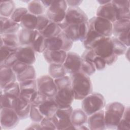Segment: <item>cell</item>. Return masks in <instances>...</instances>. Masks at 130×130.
Wrapping results in <instances>:
<instances>
[{
  "mask_svg": "<svg viewBox=\"0 0 130 130\" xmlns=\"http://www.w3.org/2000/svg\"><path fill=\"white\" fill-rule=\"evenodd\" d=\"M71 79L75 100H82L92 93V84L88 76L80 71L72 74Z\"/></svg>",
  "mask_w": 130,
  "mask_h": 130,
  "instance_id": "1",
  "label": "cell"
},
{
  "mask_svg": "<svg viewBox=\"0 0 130 130\" xmlns=\"http://www.w3.org/2000/svg\"><path fill=\"white\" fill-rule=\"evenodd\" d=\"M124 109V106L119 102H114L109 103L104 111L106 127L108 128L116 127L122 118Z\"/></svg>",
  "mask_w": 130,
  "mask_h": 130,
  "instance_id": "2",
  "label": "cell"
},
{
  "mask_svg": "<svg viewBox=\"0 0 130 130\" xmlns=\"http://www.w3.org/2000/svg\"><path fill=\"white\" fill-rule=\"evenodd\" d=\"M106 105V101L103 95L100 93H91L82 102V109L89 116L101 110H102Z\"/></svg>",
  "mask_w": 130,
  "mask_h": 130,
  "instance_id": "3",
  "label": "cell"
},
{
  "mask_svg": "<svg viewBox=\"0 0 130 130\" xmlns=\"http://www.w3.org/2000/svg\"><path fill=\"white\" fill-rule=\"evenodd\" d=\"M93 50L95 54L102 58L107 65L112 64L117 59L118 56L113 52L111 37H105Z\"/></svg>",
  "mask_w": 130,
  "mask_h": 130,
  "instance_id": "4",
  "label": "cell"
},
{
  "mask_svg": "<svg viewBox=\"0 0 130 130\" xmlns=\"http://www.w3.org/2000/svg\"><path fill=\"white\" fill-rule=\"evenodd\" d=\"M73 45V42L63 31L56 37L45 39L46 49L51 51L63 50L68 52Z\"/></svg>",
  "mask_w": 130,
  "mask_h": 130,
  "instance_id": "5",
  "label": "cell"
},
{
  "mask_svg": "<svg viewBox=\"0 0 130 130\" xmlns=\"http://www.w3.org/2000/svg\"><path fill=\"white\" fill-rule=\"evenodd\" d=\"M67 9L66 1H51L46 15L51 21L58 24L65 19Z\"/></svg>",
  "mask_w": 130,
  "mask_h": 130,
  "instance_id": "6",
  "label": "cell"
},
{
  "mask_svg": "<svg viewBox=\"0 0 130 130\" xmlns=\"http://www.w3.org/2000/svg\"><path fill=\"white\" fill-rule=\"evenodd\" d=\"M73 108L70 106L66 108H58L52 117L56 125V129H75L71 122V116Z\"/></svg>",
  "mask_w": 130,
  "mask_h": 130,
  "instance_id": "7",
  "label": "cell"
},
{
  "mask_svg": "<svg viewBox=\"0 0 130 130\" xmlns=\"http://www.w3.org/2000/svg\"><path fill=\"white\" fill-rule=\"evenodd\" d=\"M89 29L95 31L105 37H111L113 34V23L104 18L95 16L88 21Z\"/></svg>",
  "mask_w": 130,
  "mask_h": 130,
  "instance_id": "8",
  "label": "cell"
},
{
  "mask_svg": "<svg viewBox=\"0 0 130 130\" xmlns=\"http://www.w3.org/2000/svg\"><path fill=\"white\" fill-rule=\"evenodd\" d=\"M37 89L48 98H53L57 92L54 80L49 75H43L37 79Z\"/></svg>",
  "mask_w": 130,
  "mask_h": 130,
  "instance_id": "9",
  "label": "cell"
},
{
  "mask_svg": "<svg viewBox=\"0 0 130 130\" xmlns=\"http://www.w3.org/2000/svg\"><path fill=\"white\" fill-rule=\"evenodd\" d=\"M20 119L18 114L13 108L1 109L0 120L2 129L14 128L18 124Z\"/></svg>",
  "mask_w": 130,
  "mask_h": 130,
  "instance_id": "10",
  "label": "cell"
},
{
  "mask_svg": "<svg viewBox=\"0 0 130 130\" xmlns=\"http://www.w3.org/2000/svg\"><path fill=\"white\" fill-rule=\"evenodd\" d=\"M53 98L57 104L58 108H66L71 106L74 100H75L71 87L58 90Z\"/></svg>",
  "mask_w": 130,
  "mask_h": 130,
  "instance_id": "11",
  "label": "cell"
},
{
  "mask_svg": "<svg viewBox=\"0 0 130 130\" xmlns=\"http://www.w3.org/2000/svg\"><path fill=\"white\" fill-rule=\"evenodd\" d=\"M64 20L68 25L79 24L88 21V18L79 7H69L67 9Z\"/></svg>",
  "mask_w": 130,
  "mask_h": 130,
  "instance_id": "12",
  "label": "cell"
},
{
  "mask_svg": "<svg viewBox=\"0 0 130 130\" xmlns=\"http://www.w3.org/2000/svg\"><path fill=\"white\" fill-rule=\"evenodd\" d=\"M82 60L81 56L77 53L68 52L63 66L66 72L72 75L80 71Z\"/></svg>",
  "mask_w": 130,
  "mask_h": 130,
  "instance_id": "13",
  "label": "cell"
},
{
  "mask_svg": "<svg viewBox=\"0 0 130 130\" xmlns=\"http://www.w3.org/2000/svg\"><path fill=\"white\" fill-rule=\"evenodd\" d=\"M111 3L116 12V20L130 19V4L128 0H113Z\"/></svg>",
  "mask_w": 130,
  "mask_h": 130,
  "instance_id": "14",
  "label": "cell"
},
{
  "mask_svg": "<svg viewBox=\"0 0 130 130\" xmlns=\"http://www.w3.org/2000/svg\"><path fill=\"white\" fill-rule=\"evenodd\" d=\"M16 54L18 60L27 65H32L36 60L35 51L30 46L19 47Z\"/></svg>",
  "mask_w": 130,
  "mask_h": 130,
  "instance_id": "15",
  "label": "cell"
},
{
  "mask_svg": "<svg viewBox=\"0 0 130 130\" xmlns=\"http://www.w3.org/2000/svg\"><path fill=\"white\" fill-rule=\"evenodd\" d=\"M31 104L20 95L14 101L13 109L16 111L20 119H26L29 115Z\"/></svg>",
  "mask_w": 130,
  "mask_h": 130,
  "instance_id": "16",
  "label": "cell"
},
{
  "mask_svg": "<svg viewBox=\"0 0 130 130\" xmlns=\"http://www.w3.org/2000/svg\"><path fill=\"white\" fill-rule=\"evenodd\" d=\"M88 128L91 130H103L106 127L104 111L101 110L90 115L87 118Z\"/></svg>",
  "mask_w": 130,
  "mask_h": 130,
  "instance_id": "17",
  "label": "cell"
},
{
  "mask_svg": "<svg viewBox=\"0 0 130 130\" xmlns=\"http://www.w3.org/2000/svg\"><path fill=\"white\" fill-rule=\"evenodd\" d=\"M130 33V19H119L113 23V34L117 39L121 38Z\"/></svg>",
  "mask_w": 130,
  "mask_h": 130,
  "instance_id": "18",
  "label": "cell"
},
{
  "mask_svg": "<svg viewBox=\"0 0 130 130\" xmlns=\"http://www.w3.org/2000/svg\"><path fill=\"white\" fill-rule=\"evenodd\" d=\"M43 55L46 61L50 64H63L67 57V52L63 50L51 51L46 49L43 52Z\"/></svg>",
  "mask_w": 130,
  "mask_h": 130,
  "instance_id": "19",
  "label": "cell"
},
{
  "mask_svg": "<svg viewBox=\"0 0 130 130\" xmlns=\"http://www.w3.org/2000/svg\"><path fill=\"white\" fill-rule=\"evenodd\" d=\"M16 75L12 68L0 66V87L3 89L7 85L16 82Z\"/></svg>",
  "mask_w": 130,
  "mask_h": 130,
  "instance_id": "20",
  "label": "cell"
},
{
  "mask_svg": "<svg viewBox=\"0 0 130 130\" xmlns=\"http://www.w3.org/2000/svg\"><path fill=\"white\" fill-rule=\"evenodd\" d=\"M0 34H16L19 29V23L13 21L10 18L0 17Z\"/></svg>",
  "mask_w": 130,
  "mask_h": 130,
  "instance_id": "21",
  "label": "cell"
},
{
  "mask_svg": "<svg viewBox=\"0 0 130 130\" xmlns=\"http://www.w3.org/2000/svg\"><path fill=\"white\" fill-rule=\"evenodd\" d=\"M96 15L108 20L112 23L116 20L115 10L111 1L105 5H100L96 11Z\"/></svg>",
  "mask_w": 130,
  "mask_h": 130,
  "instance_id": "22",
  "label": "cell"
},
{
  "mask_svg": "<svg viewBox=\"0 0 130 130\" xmlns=\"http://www.w3.org/2000/svg\"><path fill=\"white\" fill-rule=\"evenodd\" d=\"M41 113L44 117H52L58 109V106L53 98H47L42 104L38 106Z\"/></svg>",
  "mask_w": 130,
  "mask_h": 130,
  "instance_id": "23",
  "label": "cell"
},
{
  "mask_svg": "<svg viewBox=\"0 0 130 130\" xmlns=\"http://www.w3.org/2000/svg\"><path fill=\"white\" fill-rule=\"evenodd\" d=\"M104 38L95 31L89 29L83 44L86 49H93Z\"/></svg>",
  "mask_w": 130,
  "mask_h": 130,
  "instance_id": "24",
  "label": "cell"
},
{
  "mask_svg": "<svg viewBox=\"0 0 130 130\" xmlns=\"http://www.w3.org/2000/svg\"><path fill=\"white\" fill-rule=\"evenodd\" d=\"M36 31L37 30H29L23 28L21 29L18 34L20 44L24 46H30L35 39Z\"/></svg>",
  "mask_w": 130,
  "mask_h": 130,
  "instance_id": "25",
  "label": "cell"
},
{
  "mask_svg": "<svg viewBox=\"0 0 130 130\" xmlns=\"http://www.w3.org/2000/svg\"><path fill=\"white\" fill-rule=\"evenodd\" d=\"M87 115L82 109L77 108L73 110L71 116V120L75 129L82 125L87 123Z\"/></svg>",
  "mask_w": 130,
  "mask_h": 130,
  "instance_id": "26",
  "label": "cell"
},
{
  "mask_svg": "<svg viewBox=\"0 0 130 130\" xmlns=\"http://www.w3.org/2000/svg\"><path fill=\"white\" fill-rule=\"evenodd\" d=\"M19 83L20 88V94L21 95L30 96L36 91L38 90L36 79L28 80Z\"/></svg>",
  "mask_w": 130,
  "mask_h": 130,
  "instance_id": "27",
  "label": "cell"
},
{
  "mask_svg": "<svg viewBox=\"0 0 130 130\" xmlns=\"http://www.w3.org/2000/svg\"><path fill=\"white\" fill-rule=\"evenodd\" d=\"M38 24V17L29 12L24 16L20 25L23 28L36 30Z\"/></svg>",
  "mask_w": 130,
  "mask_h": 130,
  "instance_id": "28",
  "label": "cell"
},
{
  "mask_svg": "<svg viewBox=\"0 0 130 130\" xmlns=\"http://www.w3.org/2000/svg\"><path fill=\"white\" fill-rule=\"evenodd\" d=\"M20 45L18 35L14 34L1 35V46L5 45L12 48H18Z\"/></svg>",
  "mask_w": 130,
  "mask_h": 130,
  "instance_id": "29",
  "label": "cell"
},
{
  "mask_svg": "<svg viewBox=\"0 0 130 130\" xmlns=\"http://www.w3.org/2000/svg\"><path fill=\"white\" fill-rule=\"evenodd\" d=\"M61 31L57 23L50 21L46 28L40 32L45 39H48L58 36Z\"/></svg>",
  "mask_w": 130,
  "mask_h": 130,
  "instance_id": "30",
  "label": "cell"
},
{
  "mask_svg": "<svg viewBox=\"0 0 130 130\" xmlns=\"http://www.w3.org/2000/svg\"><path fill=\"white\" fill-rule=\"evenodd\" d=\"M16 9L15 4L13 1H1L0 15L1 16L10 18Z\"/></svg>",
  "mask_w": 130,
  "mask_h": 130,
  "instance_id": "31",
  "label": "cell"
},
{
  "mask_svg": "<svg viewBox=\"0 0 130 130\" xmlns=\"http://www.w3.org/2000/svg\"><path fill=\"white\" fill-rule=\"evenodd\" d=\"M30 46L35 52L42 53L46 50L45 38L37 30L35 39L32 42Z\"/></svg>",
  "mask_w": 130,
  "mask_h": 130,
  "instance_id": "32",
  "label": "cell"
},
{
  "mask_svg": "<svg viewBox=\"0 0 130 130\" xmlns=\"http://www.w3.org/2000/svg\"><path fill=\"white\" fill-rule=\"evenodd\" d=\"M27 10L29 13L37 16L43 15L46 11V8L41 1H32L27 5Z\"/></svg>",
  "mask_w": 130,
  "mask_h": 130,
  "instance_id": "33",
  "label": "cell"
},
{
  "mask_svg": "<svg viewBox=\"0 0 130 130\" xmlns=\"http://www.w3.org/2000/svg\"><path fill=\"white\" fill-rule=\"evenodd\" d=\"M16 78L18 82L28 80L36 79V74L34 66L32 65H28L26 68L21 73L16 75Z\"/></svg>",
  "mask_w": 130,
  "mask_h": 130,
  "instance_id": "34",
  "label": "cell"
},
{
  "mask_svg": "<svg viewBox=\"0 0 130 130\" xmlns=\"http://www.w3.org/2000/svg\"><path fill=\"white\" fill-rule=\"evenodd\" d=\"M49 76L54 79L66 76L67 72L63 64H50L48 68Z\"/></svg>",
  "mask_w": 130,
  "mask_h": 130,
  "instance_id": "35",
  "label": "cell"
},
{
  "mask_svg": "<svg viewBox=\"0 0 130 130\" xmlns=\"http://www.w3.org/2000/svg\"><path fill=\"white\" fill-rule=\"evenodd\" d=\"M130 109L129 107H125V109L119 122L116 126L117 129L130 130Z\"/></svg>",
  "mask_w": 130,
  "mask_h": 130,
  "instance_id": "36",
  "label": "cell"
},
{
  "mask_svg": "<svg viewBox=\"0 0 130 130\" xmlns=\"http://www.w3.org/2000/svg\"><path fill=\"white\" fill-rule=\"evenodd\" d=\"M2 89L4 93L14 98H16L20 95V85L18 82H13Z\"/></svg>",
  "mask_w": 130,
  "mask_h": 130,
  "instance_id": "37",
  "label": "cell"
},
{
  "mask_svg": "<svg viewBox=\"0 0 130 130\" xmlns=\"http://www.w3.org/2000/svg\"><path fill=\"white\" fill-rule=\"evenodd\" d=\"M79 24L69 25L62 31H63L73 42L80 41Z\"/></svg>",
  "mask_w": 130,
  "mask_h": 130,
  "instance_id": "38",
  "label": "cell"
},
{
  "mask_svg": "<svg viewBox=\"0 0 130 130\" xmlns=\"http://www.w3.org/2000/svg\"><path fill=\"white\" fill-rule=\"evenodd\" d=\"M111 39L112 42L113 50L114 54L117 56L125 54L127 50V47L117 38L112 37H111Z\"/></svg>",
  "mask_w": 130,
  "mask_h": 130,
  "instance_id": "39",
  "label": "cell"
},
{
  "mask_svg": "<svg viewBox=\"0 0 130 130\" xmlns=\"http://www.w3.org/2000/svg\"><path fill=\"white\" fill-rule=\"evenodd\" d=\"M82 59L80 71L88 76L93 75L96 71L94 64L90 61Z\"/></svg>",
  "mask_w": 130,
  "mask_h": 130,
  "instance_id": "40",
  "label": "cell"
},
{
  "mask_svg": "<svg viewBox=\"0 0 130 130\" xmlns=\"http://www.w3.org/2000/svg\"><path fill=\"white\" fill-rule=\"evenodd\" d=\"M15 99L5 94L4 93L3 90L1 89V109L4 108H13Z\"/></svg>",
  "mask_w": 130,
  "mask_h": 130,
  "instance_id": "41",
  "label": "cell"
},
{
  "mask_svg": "<svg viewBox=\"0 0 130 130\" xmlns=\"http://www.w3.org/2000/svg\"><path fill=\"white\" fill-rule=\"evenodd\" d=\"M29 117L32 122H40L44 116L40 111L38 106L31 104Z\"/></svg>",
  "mask_w": 130,
  "mask_h": 130,
  "instance_id": "42",
  "label": "cell"
},
{
  "mask_svg": "<svg viewBox=\"0 0 130 130\" xmlns=\"http://www.w3.org/2000/svg\"><path fill=\"white\" fill-rule=\"evenodd\" d=\"M28 12V10L26 8H24V7L17 8L15 10L12 15H11L10 18L13 21L20 24L24 16L26 15Z\"/></svg>",
  "mask_w": 130,
  "mask_h": 130,
  "instance_id": "43",
  "label": "cell"
},
{
  "mask_svg": "<svg viewBox=\"0 0 130 130\" xmlns=\"http://www.w3.org/2000/svg\"><path fill=\"white\" fill-rule=\"evenodd\" d=\"M18 48H12L3 45L1 46V60L0 66L2 65L7 57L14 52H16Z\"/></svg>",
  "mask_w": 130,
  "mask_h": 130,
  "instance_id": "44",
  "label": "cell"
},
{
  "mask_svg": "<svg viewBox=\"0 0 130 130\" xmlns=\"http://www.w3.org/2000/svg\"><path fill=\"white\" fill-rule=\"evenodd\" d=\"M54 82L57 88V90L63 88L71 87V79L68 76L54 79Z\"/></svg>",
  "mask_w": 130,
  "mask_h": 130,
  "instance_id": "45",
  "label": "cell"
},
{
  "mask_svg": "<svg viewBox=\"0 0 130 130\" xmlns=\"http://www.w3.org/2000/svg\"><path fill=\"white\" fill-rule=\"evenodd\" d=\"M47 98H48L45 95L41 93L38 90H37L33 93L31 96L30 103L31 104L39 106L40 105L44 102L47 99Z\"/></svg>",
  "mask_w": 130,
  "mask_h": 130,
  "instance_id": "46",
  "label": "cell"
},
{
  "mask_svg": "<svg viewBox=\"0 0 130 130\" xmlns=\"http://www.w3.org/2000/svg\"><path fill=\"white\" fill-rule=\"evenodd\" d=\"M42 129H56L52 118L44 117L40 122Z\"/></svg>",
  "mask_w": 130,
  "mask_h": 130,
  "instance_id": "47",
  "label": "cell"
},
{
  "mask_svg": "<svg viewBox=\"0 0 130 130\" xmlns=\"http://www.w3.org/2000/svg\"><path fill=\"white\" fill-rule=\"evenodd\" d=\"M38 24L36 30L39 32L42 31L50 22V20L48 18L46 15H42L38 16Z\"/></svg>",
  "mask_w": 130,
  "mask_h": 130,
  "instance_id": "48",
  "label": "cell"
},
{
  "mask_svg": "<svg viewBox=\"0 0 130 130\" xmlns=\"http://www.w3.org/2000/svg\"><path fill=\"white\" fill-rule=\"evenodd\" d=\"M89 30L88 22H85L79 24V36L80 41L82 42L86 38Z\"/></svg>",
  "mask_w": 130,
  "mask_h": 130,
  "instance_id": "49",
  "label": "cell"
},
{
  "mask_svg": "<svg viewBox=\"0 0 130 130\" xmlns=\"http://www.w3.org/2000/svg\"><path fill=\"white\" fill-rule=\"evenodd\" d=\"M16 52H12L6 59L4 63L1 66H5L8 67L12 68L13 65L18 61Z\"/></svg>",
  "mask_w": 130,
  "mask_h": 130,
  "instance_id": "50",
  "label": "cell"
},
{
  "mask_svg": "<svg viewBox=\"0 0 130 130\" xmlns=\"http://www.w3.org/2000/svg\"><path fill=\"white\" fill-rule=\"evenodd\" d=\"M92 63L94 64L96 70L101 71L104 69L106 67V63L105 60L101 57L96 55V56L94 58Z\"/></svg>",
  "mask_w": 130,
  "mask_h": 130,
  "instance_id": "51",
  "label": "cell"
},
{
  "mask_svg": "<svg viewBox=\"0 0 130 130\" xmlns=\"http://www.w3.org/2000/svg\"><path fill=\"white\" fill-rule=\"evenodd\" d=\"M28 66L27 64L23 63L22 62H20L19 61H17L12 67V69L14 73H15L16 75L20 74L21 73L24 69L26 68V67Z\"/></svg>",
  "mask_w": 130,
  "mask_h": 130,
  "instance_id": "52",
  "label": "cell"
},
{
  "mask_svg": "<svg viewBox=\"0 0 130 130\" xmlns=\"http://www.w3.org/2000/svg\"><path fill=\"white\" fill-rule=\"evenodd\" d=\"M67 6L70 7H77L82 3V1H66Z\"/></svg>",
  "mask_w": 130,
  "mask_h": 130,
  "instance_id": "53",
  "label": "cell"
},
{
  "mask_svg": "<svg viewBox=\"0 0 130 130\" xmlns=\"http://www.w3.org/2000/svg\"><path fill=\"white\" fill-rule=\"evenodd\" d=\"M26 129H42L41 127V125L40 122H34L32 123L29 127H28Z\"/></svg>",
  "mask_w": 130,
  "mask_h": 130,
  "instance_id": "54",
  "label": "cell"
},
{
  "mask_svg": "<svg viewBox=\"0 0 130 130\" xmlns=\"http://www.w3.org/2000/svg\"><path fill=\"white\" fill-rule=\"evenodd\" d=\"M111 1H106V0H98L97 1V2L98 3H100V4L101 5H105L109 2H110Z\"/></svg>",
  "mask_w": 130,
  "mask_h": 130,
  "instance_id": "55",
  "label": "cell"
}]
</instances>
